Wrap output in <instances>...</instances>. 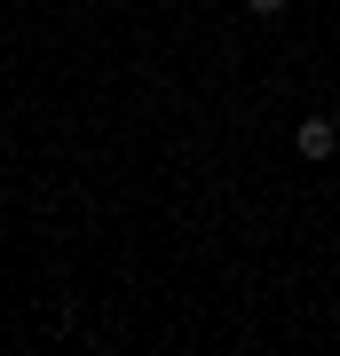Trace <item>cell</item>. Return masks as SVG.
<instances>
[{
	"label": "cell",
	"instance_id": "1",
	"mask_svg": "<svg viewBox=\"0 0 340 356\" xmlns=\"http://www.w3.org/2000/svg\"><path fill=\"white\" fill-rule=\"evenodd\" d=\"M293 151H301V159H332V151H340V127H332V119H301Z\"/></svg>",
	"mask_w": 340,
	"mask_h": 356
},
{
	"label": "cell",
	"instance_id": "2",
	"mask_svg": "<svg viewBox=\"0 0 340 356\" xmlns=\"http://www.w3.org/2000/svg\"><path fill=\"white\" fill-rule=\"evenodd\" d=\"M245 8H253V16H285L293 0H245Z\"/></svg>",
	"mask_w": 340,
	"mask_h": 356
}]
</instances>
